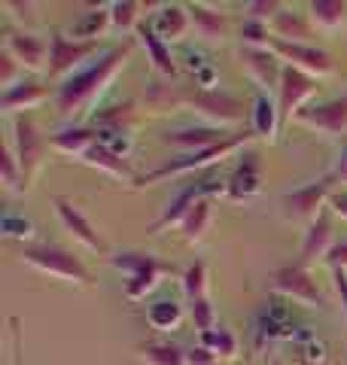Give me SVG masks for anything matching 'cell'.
<instances>
[{
    "label": "cell",
    "instance_id": "39",
    "mask_svg": "<svg viewBox=\"0 0 347 365\" xmlns=\"http://www.w3.org/2000/svg\"><path fill=\"white\" fill-rule=\"evenodd\" d=\"M189 317L195 329H198V335L211 332V329H216V307L211 299H198V302H189Z\"/></svg>",
    "mask_w": 347,
    "mask_h": 365
},
{
    "label": "cell",
    "instance_id": "14",
    "mask_svg": "<svg viewBox=\"0 0 347 365\" xmlns=\"http://www.w3.org/2000/svg\"><path fill=\"white\" fill-rule=\"evenodd\" d=\"M4 49L21 64V71L40 73V71L49 67V43H46L43 37H37V34H31V31H13V28H6Z\"/></svg>",
    "mask_w": 347,
    "mask_h": 365
},
{
    "label": "cell",
    "instance_id": "41",
    "mask_svg": "<svg viewBox=\"0 0 347 365\" xmlns=\"http://www.w3.org/2000/svg\"><path fill=\"white\" fill-rule=\"evenodd\" d=\"M283 13V6L277 4V0H253V4H247V19H256V21H274L277 16Z\"/></svg>",
    "mask_w": 347,
    "mask_h": 365
},
{
    "label": "cell",
    "instance_id": "38",
    "mask_svg": "<svg viewBox=\"0 0 347 365\" xmlns=\"http://www.w3.org/2000/svg\"><path fill=\"white\" fill-rule=\"evenodd\" d=\"M141 9L144 4H134V0H125V4H110V21L113 28H122V31H131V28H141Z\"/></svg>",
    "mask_w": 347,
    "mask_h": 365
},
{
    "label": "cell",
    "instance_id": "44",
    "mask_svg": "<svg viewBox=\"0 0 347 365\" xmlns=\"http://www.w3.org/2000/svg\"><path fill=\"white\" fill-rule=\"evenodd\" d=\"M4 9H9L13 13V19L19 21V25H34V4H16V0H6Z\"/></svg>",
    "mask_w": 347,
    "mask_h": 365
},
{
    "label": "cell",
    "instance_id": "8",
    "mask_svg": "<svg viewBox=\"0 0 347 365\" xmlns=\"http://www.w3.org/2000/svg\"><path fill=\"white\" fill-rule=\"evenodd\" d=\"M174 104H186L192 107L195 113H201V116L207 122H213L216 128H223V125H231V122H241L244 119V104L228 95V91H219V88H195L192 95H177V101Z\"/></svg>",
    "mask_w": 347,
    "mask_h": 365
},
{
    "label": "cell",
    "instance_id": "6",
    "mask_svg": "<svg viewBox=\"0 0 347 365\" xmlns=\"http://www.w3.org/2000/svg\"><path fill=\"white\" fill-rule=\"evenodd\" d=\"M271 289L277 295H283L289 302H298V304H308V307H329V299L323 295V289L317 287L314 274L308 268H302L296 262V265H283L271 274Z\"/></svg>",
    "mask_w": 347,
    "mask_h": 365
},
{
    "label": "cell",
    "instance_id": "37",
    "mask_svg": "<svg viewBox=\"0 0 347 365\" xmlns=\"http://www.w3.org/2000/svg\"><path fill=\"white\" fill-rule=\"evenodd\" d=\"M241 40H244L250 49H271L274 34L268 31V25H265V21L244 19V25H241Z\"/></svg>",
    "mask_w": 347,
    "mask_h": 365
},
{
    "label": "cell",
    "instance_id": "5",
    "mask_svg": "<svg viewBox=\"0 0 347 365\" xmlns=\"http://www.w3.org/2000/svg\"><path fill=\"white\" fill-rule=\"evenodd\" d=\"M226 189H228V180L219 177L213 168H211V170H201L198 180L189 182L186 189H180L177 195H174V198L165 204V210L159 213V220L149 225V235H161L165 228L180 225V222H183V216L192 210V204H195V201L213 198V195H226Z\"/></svg>",
    "mask_w": 347,
    "mask_h": 365
},
{
    "label": "cell",
    "instance_id": "34",
    "mask_svg": "<svg viewBox=\"0 0 347 365\" xmlns=\"http://www.w3.org/2000/svg\"><path fill=\"white\" fill-rule=\"evenodd\" d=\"M110 21V6L107 9H95V13H86L83 19H76L71 25V37L74 40H83V43H98V37L107 31Z\"/></svg>",
    "mask_w": 347,
    "mask_h": 365
},
{
    "label": "cell",
    "instance_id": "9",
    "mask_svg": "<svg viewBox=\"0 0 347 365\" xmlns=\"http://www.w3.org/2000/svg\"><path fill=\"white\" fill-rule=\"evenodd\" d=\"M335 192V182L329 174H323L320 180L308 182L302 189H293L286 192L281 198V207H283V216L293 222H314L317 216L323 213V204H329V195Z\"/></svg>",
    "mask_w": 347,
    "mask_h": 365
},
{
    "label": "cell",
    "instance_id": "11",
    "mask_svg": "<svg viewBox=\"0 0 347 365\" xmlns=\"http://www.w3.org/2000/svg\"><path fill=\"white\" fill-rule=\"evenodd\" d=\"M271 49L277 52V58L286 61L289 67H298V71H305L311 76H329L335 71L332 64V55L317 49V46L311 43H286V40H271Z\"/></svg>",
    "mask_w": 347,
    "mask_h": 365
},
{
    "label": "cell",
    "instance_id": "28",
    "mask_svg": "<svg viewBox=\"0 0 347 365\" xmlns=\"http://www.w3.org/2000/svg\"><path fill=\"white\" fill-rule=\"evenodd\" d=\"M189 16H192V25H195V34L204 40H219L228 34V19L216 9L204 6V4H189Z\"/></svg>",
    "mask_w": 347,
    "mask_h": 365
},
{
    "label": "cell",
    "instance_id": "16",
    "mask_svg": "<svg viewBox=\"0 0 347 365\" xmlns=\"http://www.w3.org/2000/svg\"><path fill=\"white\" fill-rule=\"evenodd\" d=\"M335 247V235H332V220L329 213L323 210L314 222L305 228V237H302V247H298V265L311 268L314 262L326 259L329 250Z\"/></svg>",
    "mask_w": 347,
    "mask_h": 365
},
{
    "label": "cell",
    "instance_id": "17",
    "mask_svg": "<svg viewBox=\"0 0 347 365\" xmlns=\"http://www.w3.org/2000/svg\"><path fill=\"white\" fill-rule=\"evenodd\" d=\"M228 137L231 134L226 128H216V125H189V128L168 131L165 143L177 146V150H186V153H201V150H211V146L226 143Z\"/></svg>",
    "mask_w": 347,
    "mask_h": 365
},
{
    "label": "cell",
    "instance_id": "50",
    "mask_svg": "<svg viewBox=\"0 0 347 365\" xmlns=\"http://www.w3.org/2000/svg\"><path fill=\"white\" fill-rule=\"evenodd\" d=\"M9 326H13V365H21V359H19V319L13 317V319H9Z\"/></svg>",
    "mask_w": 347,
    "mask_h": 365
},
{
    "label": "cell",
    "instance_id": "23",
    "mask_svg": "<svg viewBox=\"0 0 347 365\" xmlns=\"http://www.w3.org/2000/svg\"><path fill=\"white\" fill-rule=\"evenodd\" d=\"M83 165H89V168H98V170H104V174H110V177H116V180H137V174L131 170V165H129V158H122V155H116L113 150H107L104 143H95L91 150L79 158Z\"/></svg>",
    "mask_w": 347,
    "mask_h": 365
},
{
    "label": "cell",
    "instance_id": "19",
    "mask_svg": "<svg viewBox=\"0 0 347 365\" xmlns=\"http://www.w3.org/2000/svg\"><path fill=\"white\" fill-rule=\"evenodd\" d=\"M259 189H262L259 158H256V153H253V150H244L238 168L231 170V177H228L226 195H228L231 201H247V198H253V195H259Z\"/></svg>",
    "mask_w": 347,
    "mask_h": 365
},
{
    "label": "cell",
    "instance_id": "47",
    "mask_svg": "<svg viewBox=\"0 0 347 365\" xmlns=\"http://www.w3.org/2000/svg\"><path fill=\"white\" fill-rule=\"evenodd\" d=\"M326 262H329V268H344L347 271V241H335Z\"/></svg>",
    "mask_w": 347,
    "mask_h": 365
},
{
    "label": "cell",
    "instance_id": "12",
    "mask_svg": "<svg viewBox=\"0 0 347 365\" xmlns=\"http://www.w3.org/2000/svg\"><path fill=\"white\" fill-rule=\"evenodd\" d=\"M98 52V43H83V40H74L71 34H61V31H52L49 34V76H64L71 73L76 64H83L86 58Z\"/></svg>",
    "mask_w": 347,
    "mask_h": 365
},
{
    "label": "cell",
    "instance_id": "1",
    "mask_svg": "<svg viewBox=\"0 0 347 365\" xmlns=\"http://www.w3.org/2000/svg\"><path fill=\"white\" fill-rule=\"evenodd\" d=\"M131 49H134V40H125L122 46H113V49L101 52V58L83 67V71L71 73L55 91V110L61 113L64 119H76V116H83L86 110H91V104H95L104 91H107V86L113 83V76L125 67Z\"/></svg>",
    "mask_w": 347,
    "mask_h": 365
},
{
    "label": "cell",
    "instance_id": "31",
    "mask_svg": "<svg viewBox=\"0 0 347 365\" xmlns=\"http://www.w3.org/2000/svg\"><path fill=\"white\" fill-rule=\"evenodd\" d=\"M146 323L156 332H177L183 326V307L174 299H159L146 307Z\"/></svg>",
    "mask_w": 347,
    "mask_h": 365
},
{
    "label": "cell",
    "instance_id": "27",
    "mask_svg": "<svg viewBox=\"0 0 347 365\" xmlns=\"http://www.w3.org/2000/svg\"><path fill=\"white\" fill-rule=\"evenodd\" d=\"M137 37H141L144 49H146V55H149V61H153V67H156L159 73H165V76H174V73H177V64H174L171 46L161 40V37H156V31H153V28H149V25H141V28H137Z\"/></svg>",
    "mask_w": 347,
    "mask_h": 365
},
{
    "label": "cell",
    "instance_id": "4",
    "mask_svg": "<svg viewBox=\"0 0 347 365\" xmlns=\"http://www.w3.org/2000/svg\"><path fill=\"white\" fill-rule=\"evenodd\" d=\"M110 265L129 277V280H125V299H129V302H144L146 295L159 287L161 274L171 271L168 262H161V259L149 256V253H137V250L113 253L110 256Z\"/></svg>",
    "mask_w": 347,
    "mask_h": 365
},
{
    "label": "cell",
    "instance_id": "24",
    "mask_svg": "<svg viewBox=\"0 0 347 365\" xmlns=\"http://www.w3.org/2000/svg\"><path fill=\"white\" fill-rule=\"evenodd\" d=\"M52 150L61 155H74L83 158L91 146L98 143V131L95 128H79V125H71V128H61L58 134H52Z\"/></svg>",
    "mask_w": 347,
    "mask_h": 365
},
{
    "label": "cell",
    "instance_id": "26",
    "mask_svg": "<svg viewBox=\"0 0 347 365\" xmlns=\"http://www.w3.org/2000/svg\"><path fill=\"white\" fill-rule=\"evenodd\" d=\"M308 21L320 31H338L347 25V0H311Z\"/></svg>",
    "mask_w": 347,
    "mask_h": 365
},
{
    "label": "cell",
    "instance_id": "2",
    "mask_svg": "<svg viewBox=\"0 0 347 365\" xmlns=\"http://www.w3.org/2000/svg\"><path fill=\"white\" fill-rule=\"evenodd\" d=\"M19 259L25 262V265L37 268L40 274L74 283V287H86V289L95 287V277H91V271L86 268V262L58 244H25Z\"/></svg>",
    "mask_w": 347,
    "mask_h": 365
},
{
    "label": "cell",
    "instance_id": "52",
    "mask_svg": "<svg viewBox=\"0 0 347 365\" xmlns=\"http://www.w3.org/2000/svg\"><path fill=\"white\" fill-rule=\"evenodd\" d=\"M247 365H250V362H247Z\"/></svg>",
    "mask_w": 347,
    "mask_h": 365
},
{
    "label": "cell",
    "instance_id": "21",
    "mask_svg": "<svg viewBox=\"0 0 347 365\" xmlns=\"http://www.w3.org/2000/svg\"><path fill=\"white\" fill-rule=\"evenodd\" d=\"M149 28H153L156 37H161L165 43L186 37V31L192 28L189 6H183V4H165V6H159V13L153 16V21H149Z\"/></svg>",
    "mask_w": 347,
    "mask_h": 365
},
{
    "label": "cell",
    "instance_id": "10",
    "mask_svg": "<svg viewBox=\"0 0 347 365\" xmlns=\"http://www.w3.org/2000/svg\"><path fill=\"white\" fill-rule=\"evenodd\" d=\"M320 88V79L311 76L298 67H283V76H281V88H277V107H281V122L283 128L289 122H296V116L305 110V101L314 95Z\"/></svg>",
    "mask_w": 347,
    "mask_h": 365
},
{
    "label": "cell",
    "instance_id": "42",
    "mask_svg": "<svg viewBox=\"0 0 347 365\" xmlns=\"http://www.w3.org/2000/svg\"><path fill=\"white\" fill-rule=\"evenodd\" d=\"M0 64H4V71H0V86H4V88H13V86H16V71H19L21 64H19L6 49L0 52Z\"/></svg>",
    "mask_w": 347,
    "mask_h": 365
},
{
    "label": "cell",
    "instance_id": "40",
    "mask_svg": "<svg viewBox=\"0 0 347 365\" xmlns=\"http://www.w3.org/2000/svg\"><path fill=\"white\" fill-rule=\"evenodd\" d=\"M0 228H4L6 237H16V241H31L34 237V222L25 220V216H16V213H6Z\"/></svg>",
    "mask_w": 347,
    "mask_h": 365
},
{
    "label": "cell",
    "instance_id": "45",
    "mask_svg": "<svg viewBox=\"0 0 347 365\" xmlns=\"http://www.w3.org/2000/svg\"><path fill=\"white\" fill-rule=\"evenodd\" d=\"M326 174L332 177L335 186H347V146H341L338 158H335V165L326 170Z\"/></svg>",
    "mask_w": 347,
    "mask_h": 365
},
{
    "label": "cell",
    "instance_id": "15",
    "mask_svg": "<svg viewBox=\"0 0 347 365\" xmlns=\"http://www.w3.org/2000/svg\"><path fill=\"white\" fill-rule=\"evenodd\" d=\"M296 122H302V125H308V128H314L320 134L344 137L347 134V95L323 101V104H314V107H305L296 116Z\"/></svg>",
    "mask_w": 347,
    "mask_h": 365
},
{
    "label": "cell",
    "instance_id": "13",
    "mask_svg": "<svg viewBox=\"0 0 347 365\" xmlns=\"http://www.w3.org/2000/svg\"><path fill=\"white\" fill-rule=\"evenodd\" d=\"M55 204V213H58V220H61V225L67 228V235H74L79 244L89 247V250H95V253H110V247L107 241H104V235L98 232L95 225H91V220L76 207V204L71 198H61V195H55L52 198Z\"/></svg>",
    "mask_w": 347,
    "mask_h": 365
},
{
    "label": "cell",
    "instance_id": "46",
    "mask_svg": "<svg viewBox=\"0 0 347 365\" xmlns=\"http://www.w3.org/2000/svg\"><path fill=\"white\" fill-rule=\"evenodd\" d=\"M186 365H226V362H219L211 350H204V347L198 344V347L186 350Z\"/></svg>",
    "mask_w": 347,
    "mask_h": 365
},
{
    "label": "cell",
    "instance_id": "32",
    "mask_svg": "<svg viewBox=\"0 0 347 365\" xmlns=\"http://www.w3.org/2000/svg\"><path fill=\"white\" fill-rule=\"evenodd\" d=\"M201 347L211 350L219 362H231V359L238 356V350H241L235 332L226 329V326H216V329H211V332H204L201 335Z\"/></svg>",
    "mask_w": 347,
    "mask_h": 365
},
{
    "label": "cell",
    "instance_id": "25",
    "mask_svg": "<svg viewBox=\"0 0 347 365\" xmlns=\"http://www.w3.org/2000/svg\"><path fill=\"white\" fill-rule=\"evenodd\" d=\"M211 222H213V201L201 198V201L192 204V210L183 216V222L177 228L183 232V241L186 244H201L204 235L211 232Z\"/></svg>",
    "mask_w": 347,
    "mask_h": 365
},
{
    "label": "cell",
    "instance_id": "18",
    "mask_svg": "<svg viewBox=\"0 0 347 365\" xmlns=\"http://www.w3.org/2000/svg\"><path fill=\"white\" fill-rule=\"evenodd\" d=\"M241 58H244V67L247 73L256 79L259 88H281V76H283V61L277 58L274 49H250L244 46V52H241Z\"/></svg>",
    "mask_w": 347,
    "mask_h": 365
},
{
    "label": "cell",
    "instance_id": "30",
    "mask_svg": "<svg viewBox=\"0 0 347 365\" xmlns=\"http://www.w3.org/2000/svg\"><path fill=\"white\" fill-rule=\"evenodd\" d=\"M137 353H141L146 365H186V350L171 344L165 338L144 341V344H137Z\"/></svg>",
    "mask_w": 347,
    "mask_h": 365
},
{
    "label": "cell",
    "instance_id": "43",
    "mask_svg": "<svg viewBox=\"0 0 347 365\" xmlns=\"http://www.w3.org/2000/svg\"><path fill=\"white\" fill-rule=\"evenodd\" d=\"M332 271V287H335V295L341 302V311H344V323H347V271L344 268H329Z\"/></svg>",
    "mask_w": 347,
    "mask_h": 365
},
{
    "label": "cell",
    "instance_id": "22",
    "mask_svg": "<svg viewBox=\"0 0 347 365\" xmlns=\"http://www.w3.org/2000/svg\"><path fill=\"white\" fill-rule=\"evenodd\" d=\"M46 98H49V91H46V86H40L37 79H21V83H16L13 88H4L0 107H4V113L31 110V107L43 104Z\"/></svg>",
    "mask_w": 347,
    "mask_h": 365
},
{
    "label": "cell",
    "instance_id": "49",
    "mask_svg": "<svg viewBox=\"0 0 347 365\" xmlns=\"http://www.w3.org/2000/svg\"><path fill=\"white\" fill-rule=\"evenodd\" d=\"M308 353V362H323V359H326V344H323V341H311V347L305 350Z\"/></svg>",
    "mask_w": 347,
    "mask_h": 365
},
{
    "label": "cell",
    "instance_id": "20",
    "mask_svg": "<svg viewBox=\"0 0 347 365\" xmlns=\"http://www.w3.org/2000/svg\"><path fill=\"white\" fill-rule=\"evenodd\" d=\"M283 122H281V107H277V101L268 95V91H256L253 95V110H250V131L262 137V140H277V134H281Z\"/></svg>",
    "mask_w": 347,
    "mask_h": 365
},
{
    "label": "cell",
    "instance_id": "36",
    "mask_svg": "<svg viewBox=\"0 0 347 365\" xmlns=\"http://www.w3.org/2000/svg\"><path fill=\"white\" fill-rule=\"evenodd\" d=\"M183 292H186L189 302H198V299H207V265L198 259L183 271Z\"/></svg>",
    "mask_w": 347,
    "mask_h": 365
},
{
    "label": "cell",
    "instance_id": "51",
    "mask_svg": "<svg viewBox=\"0 0 347 365\" xmlns=\"http://www.w3.org/2000/svg\"><path fill=\"white\" fill-rule=\"evenodd\" d=\"M268 365H286V362H283L281 356H271V362H268Z\"/></svg>",
    "mask_w": 347,
    "mask_h": 365
},
{
    "label": "cell",
    "instance_id": "33",
    "mask_svg": "<svg viewBox=\"0 0 347 365\" xmlns=\"http://www.w3.org/2000/svg\"><path fill=\"white\" fill-rule=\"evenodd\" d=\"M134 101L116 104L95 113V131H116V134H129V122L134 119Z\"/></svg>",
    "mask_w": 347,
    "mask_h": 365
},
{
    "label": "cell",
    "instance_id": "3",
    "mask_svg": "<svg viewBox=\"0 0 347 365\" xmlns=\"http://www.w3.org/2000/svg\"><path fill=\"white\" fill-rule=\"evenodd\" d=\"M253 131H244V134H231L226 143H219V146H211V150H201V153H183L180 158H171V162L165 165H159L153 170H146L144 177H137L134 180V186H153V182L159 180H168V177H183V174H195V170H211L213 165H219L226 155L231 153H238V150H244V146L253 140Z\"/></svg>",
    "mask_w": 347,
    "mask_h": 365
},
{
    "label": "cell",
    "instance_id": "48",
    "mask_svg": "<svg viewBox=\"0 0 347 365\" xmlns=\"http://www.w3.org/2000/svg\"><path fill=\"white\" fill-rule=\"evenodd\" d=\"M329 210L347 222V189H335L332 192V195H329Z\"/></svg>",
    "mask_w": 347,
    "mask_h": 365
},
{
    "label": "cell",
    "instance_id": "29",
    "mask_svg": "<svg viewBox=\"0 0 347 365\" xmlns=\"http://www.w3.org/2000/svg\"><path fill=\"white\" fill-rule=\"evenodd\" d=\"M271 34L277 40H286V43H308L314 37V25L308 21V16H298V13H283L271 21Z\"/></svg>",
    "mask_w": 347,
    "mask_h": 365
},
{
    "label": "cell",
    "instance_id": "35",
    "mask_svg": "<svg viewBox=\"0 0 347 365\" xmlns=\"http://www.w3.org/2000/svg\"><path fill=\"white\" fill-rule=\"evenodd\" d=\"M0 174H4V189L9 195L16 192H25V182H21V168H19V158L13 150V140L4 143V153H0Z\"/></svg>",
    "mask_w": 347,
    "mask_h": 365
},
{
    "label": "cell",
    "instance_id": "7",
    "mask_svg": "<svg viewBox=\"0 0 347 365\" xmlns=\"http://www.w3.org/2000/svg\"><path fill=\"white\" fill-rule=\"evenodd\" d=\"M13 150H16V158H19V168H21V182L25 189L34 182V177L40 174L43 168V153H46V140L28 113H21L13 122Z\"/></svg>",
    "mask_w": 347,
    "mask_h": 365
}]
</instances>
